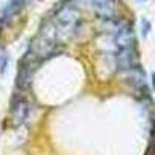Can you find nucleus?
Listing matches in <instances>:
<instances>
[{"label":"nucleus","mask_w":155,"mask_h":155,"mask_svg":"<svg viewBox=\"0 0 155 155\" xmlns=\"http://www.w3.org/2000/svg\"><path fill=\"white\" fill-rule=\"evenodd\" d=\"M59 37H70L74 31H78L81 23V12L74 5H64L58 9L53 19Z\"/></svg>","instance_id":"1"},{"label":"nucleus","mask_w":155,"mask_h":155,"mask_svg":"<svg viewBox=\"0 0 155 155\" xmlns=\"http://www.w3.org/2000/svg\"><path fill=\"white\" fill-rule=\"evenodd\" d=\"M115 45L118 50L134 48L135 45V34L129 22H116L115 23V34H113Z\"/></svg>","instance_id":"2"},{"label":"nucleus","mask_w":155,"mask_h":155,"mask_svg":"<svg viewBox=\"0 0 155 155\" xmlns=\"http://www.w3.org/2000/svg\"><path fill=\"white\" fill-rule=\"evenodd\" d=\"M88 8H92L96 16H99L104 20H112L115 17L116 3L115 0H82Z\"/></svg>","instance_id":"3"},{"label":"nucleus","mask_w":155,"mask_h":155,"mask_svg":"<svg viewBox=\"0 0 155 155\" xmlns=\"http://www.w3.org/2000/svg\"><path fill=\"white\" fill-rule=\"evenodd\" d=\"M30 115V104L23 96L14 98L11 106V120L14 126H22Z\"/></svg>","instance_id":"4"},{"label":"nucleus","mask_w":155,"mask_h":155,"mask_svg":"<svg viewBox=\"0 0 155 155\" xmlns=\"http://www.w3.org/2000/svg\"><path fill=\"white\" fill-rule=\"evenodd\" d=\"M141 27H143V36H147V33L150 30V23L147 20H141Z\"/></svg>","instance_id":"5"},{"label":"nucleus","mask_w":155,"mask_h":155,"mask_svg":"<svg viewBox=\"0 0 155 155\" xmlns=\"http://www.w3.org/2000/svg\"><path fill=\"white\" fill-rule=\"evenodd\" d=\"M152 84H153V88H155V73L152 74Z\"/></svg>","instance_id":"6"}]
</instances>
